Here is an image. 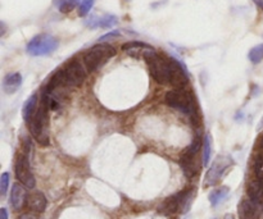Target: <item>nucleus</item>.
Wrapping results in <instances>:
<instances>
[{
    "label": "nucleus",
    "instance_id": "26",
    "mask_svg": "<svg viewBox=\"0 0 263 219\" xmlns=\"http://www.w3.org/2000/svg\"><path fill=\"white\" fill-rule=\"evenodd\" d=\"M118 36H120V31H112V32L107 33V35L102 36V37H100L99 40H100V41H107V40H109V38H116V37H118Z\"/></svg>",
    "mask_w": 263,
    "mask_h": 219
},
{
    "label": "nucleus",
    "instance_id": "24",
    "mask_svg": "<svg viewBox=\"0 0 263 219\" xmlns=\"http://www.w3.org/2000/svg\"><path fill=\"white\" fill-rule=\"evenodd\" d=\"M9 181H10V177L8 172H4L0 177V194L4 196L8 191V187H9Z\"/></svg>",
    "mask_w": 263,
    "mask_h": 219
},
{
    "label": "nucleus",
    "instance_id": "3",
    "mask_svg": "<svg viewBox=\"0 0 263 219\" xmlns=\"http://www.w3.org/2000/svg\"><path fill=\"white\" fill-rule=\"evenodd\" d=\"M193 197H194V189L182 190V191L167 197L158 207L159 214L166 215V217H171V215L177 214V213L184 214L189 210Z\"/></svg>",
    "mask_w": 263,
    "mask_h": 219
},
{
    "label": "nucleus",
    "instance_id": "18",
    "mask_svg": "<svg viewBox=\"0 0 263 219\" xmlns=\"http://www.w3.org/2000/svg\"><path fill=\"white\" fill-rule=\"evenodd\" d=\"M249 199L261 202L263 200V180H254L248 185Z\"/></svg>",
    "mask_w": 263,
    "mask_h": 219
},
{
    "label": "nucleus",
    "instance_id": "20",
    "mask_svg": "<svg viewBox=\"0 0 263 219\" xmlns=\"http://www.w3.org/2000/svg\"><path fill=\"white\" fill-rule=\"evenodd\" d=\"M54 5L58 8V10L61 13H69L71 10H73L77 7L79 3H81V0H53Z\"/></svg>",
    "mask_w": 263,
    "mask_h": 219
},
{
    "label": "nucleus",
    "instance_id": "9",
    "mask_svg": "<svg viewBox=\"0 0 263 219\" xmlns=\"http://www.w3.org/2000/svg\"><path fill=\"white\" fill-rule=\"evenodd\" d=\"M234 166V161L230 155H220L216 158L211 168L205 173L204 186H216L222 180L226 172Z\"/></svg>",
    "mask_w": 263,
    "mask_h": 219
},
{
    "label": "nucleus",
    "instance_id": "6",
    "mask_svg": "<svg viewBox=\"0 0 263 219\" xmlns=\"http://www.w3.org/2000/svg\"><path fill=\"white\" fill-rule=\"evenodd\" d=\"M116 55V49L109 44H98L85 51L84 66L87 72H95Z\"/></svg>",
    "mask_w": 263,
    "mask_h": 219
},
{
    "label": "nucleus",
    "instance_id": "8",
    "mask_svg": "<svg viewBox=\"0 0 263 219\" xmlns=\"http://www.w3.org/2000/svg\"><path fill=\"white\" fill-rule=\"evenodd\" d=\"M59 41L49 33L36 35L27 44V53L32 56H44L54 53L58 49Z\"/></svg>",
    "mask_w": 263,
    "mask_h": 219
},
{
    "label": "nucleus",
    "instance_id": "7",
    "mask_svg": "<svg viewBox=\"0 0 263 219\" xmlns=\"http://www.w3.org/2000/svg\"><path fill=\"white\" fill-rule=\"evenodd\" d=\"M203 145V140L200 136L198 135L197 137L193 140L190 146H187L186 150L182 151L181 156H180V167H181L182 172H184L185 177L189 180L194 178L198 173H199V166H198V153L200 151V148Z\"/></svg>",
    "mask_w": 263,
    "mask_h": 219
},
{
    "label": "nucleus",
    "instance_id": "1",
    "mask_svg": "<svg viewBox=\"0 0 263 219\" xmlns=\"http://www.w3.org/2000/svg\"><path fill=\"white\" fill-rule=\"evenodd\" d=\"M85 78H86L85 66H82L81 62L73 59L51 76L50 81L44 90L46 92H54L71 87H79L84 84Z\"/></svg>",
    "mask_w": 263,
    "mask_h": 219
},
{
    "label": "nucleus",
    "instance_id": "5",
    "mask_svg": "<svg viewBox=\"0 0 263 219\" xmlns=\"http://www.w3.org/2000/svg\"><path fill=\"white\" fill-rule=\"evenodd\" d=\"M49 108L44 103H40L37 112L30 121V132L32 137L37 141V144L43 146H48L50 143L49 137Z\"/></svg>",
    "mask_w": 263,
    "mask_h": 219
},
{
    "label": "nucleus",
    "instance_id": "17",
    "mask_svg": "<svg viewBox=\"0 0 263 219\" xmlns=\"http://www.w3.org/2000/svg\"><path fill=\"white\" fill-rule=\"evenodd\" d=\"M36 112H37V94H33L32 96L28 97L27 102L23 105V120H25L26 122H30Z\"/></svg>",
    "mask_w": 263,
    "mask_h": 219
},
{
    "label": "nucleus",
    "instance_id": "29",
    "mask_svg": "<svg viewBox=\"0 0 263 219\" xmlns=\"http://www.w3.org/2000/svg\"><path fill=\"white\" fill-rule=\"evenodd\" d=\"M253 2L257 7H259L263 10V0H253Z\"/></svg>",
    "mask_w": 263,
    "mask_h": 219
},
{
    "label": "nucleus",
    "instance_id": "15",
    "mask_svg": "<svg viewBox=\"0 0 263 219\" xmlns=\"http://www.w3.org/2000/svg\"><path fill=\"white\" fill-rule=\"evenodd\" d=\"M117 22L118 18L116 15L107 14L100 18H91V19L86 21V25L91 28H110L115 25H117Z\"/></svg>",
    "mask_w": 263,
    "mask_h": 219
},
{
    "label": "nucleus",
    "instance_id": "23",
    "mask_svg": "<svg viewBox=\"0 0 263 219\" xmlns=\"http://www.w3.org/2000/svg\"><path fill=\"white\" fill-rule=\"evenodd\" d=\"M92 5H94V0H81L79 7V14L81 15V17H85V15L90 12Z\"/></svg>",
    "mask_w": 263,
    "mask_h": 219
},
{
    "label": "nucleus",
    "instance_id": "27",
    "mask_svg": "<svg viewBox=\"0 0 263 219\" xmlns=\"http://www.w3.org/2000/svg\"><path fill=\"white\" fill-rule=\"evenodd\" d=\"M0 219H8V213H7V210L4 209V208L0 210Z\"/></svg>",
    "mask_w": 263,
    "mask_h": 219
},
{
    "label": "nucleus",
    "instance_id": "28",
    "mask_svg": "<svg viewBox=\"0 0 263 219\" xmlns=\"http://www.w3.org/2000/svg\"><path fill=\"white\" fill-rule=\"evenodd\" d=\"M18 219H37V218H36L35 215H32V214H23V215H21V217Z\"/></svg>",
    "mask_w": 263,
    "mask_h": 219
},
{
    "label": "nucleus",
    "instance_id": "12",
    "mask_svg": "<svg viewBox=\"0 0 263 219\" xmlns=\"http://www.w3.org/2000/svg\"><path fill=\"white\" fill-rule=\"evenodd\" d=\"M27 192L26 189L20 184H14L12 187V191H10V204H12L13 209L14 210H21L25 204L27 203Z\"/></svg>",
    "mask_w": 263,
    "mask_h": 219
},
{
    "label": "nucleus",
    "instance_id": "21",
    "mask_svg": "<svg viewBox=\"0 0 263 219\" xmlns=\"http://www.w3.org/2000/svg\"><path fill=\"white\" fill-rule=\"evenodd\" d=\"M211 154H212V141H211L210 135H205L204 140H203V156H202V161L204 166H208V163H210Z\"/></svg>",
    "mask_w": 263,
    "mask_h": 219
},
{
    "label": "nucleus",
    "instance_id": "30",
    "mask_svg": "<svg viewBox=\"0 0 263 219\" xmlns=\"http://www.w3.org/2000/svg\"><path fill=\"white\" fill-rule=\"evenodd\" d=\"M225 219H235V217H234L233 214H228V215H226V217H225Z\"/></svg>",
    "mask_w": 263,
    "mask_h": 219
},
{
    "label": "nucleus",
    "instance_id": "16",
    "mask_svg": "<svg viewBox=\"0 0 263 219\" xmlns=\"http://www.w3.org/2000/svg\"><path fill=\"white\" fill-rule=\"evenodd\" d=\"M149 49L153 48H152L151 45H148V44L140 43V41H131V43L123 44L122 45V50H125L126 53H128L133 56H138L139 53H140L141 55H144V53H145L146 50H149Z\"/></svg>",
    "mask_w": 263,
    "mask_h": 219
},
{
    "label": "nucleus",
    "instance_id": "10",
    "mask_svg": "<svg viewBox=\"0 0 263 219\" xmlns=\"http://www.w3.org/2000/svg\"><path fill=\"white\" fill-rule=\"evenodd\" d=\"M28 150H30V145L27 143L26 149L20 154V156L17 159V163H15V176H17L18 181H21V184L25 185L28 189H32V187H35L36 181L32 172H31Z\"/></svg>",
    "mask_w": 263,
    "mask_h": 219
},
{
    "label": "nucleus",
    "instance_id": "14",
    "mask_svg": "<svg viewBox=\"0 0 263 219\" xmlns=\"http://www.w3.org/2000/svg\"><path fill=\"white\" fill-rule=\"evenodd\" d=\"M21 85H22V76L18 72L7 74L3 79V90L7 94H14L20 89Z\"/></svg>",
    "mask_w": 263,
    "mask_h": 219
},
{
    "label": "nucleus",
    "instance_id": "4",
    "mask_svg": "<svg viewBox=\"0 0 263 219\" xmlns=\"http://www.w3.org/2000/svg\"><path fill=\"white\" fill-rule=\"evenodd\" d=\"M166 103L174 109L180 110L187 117H194L197 114V102L190 90L175 89L167 92Z\"/></svg>",
    "mask_w": 263,
    "mask_h": 219
},
{
    "label": "nucleus",
    "instance_id": "31",
    "mask_svg": "<svg viewBox=\"0 0 263 219\" xmlns=\"http://www.w3.org/2000/svg\"><path fill=\"white\" fill-rule=\"evenodd\" d=\"M261 149H262V153H263V137H262V140H261Z\"/></svg>",
    "mask_w": 263,
    "mask_h": 219
},
{
    "label": "nucleus",
    "instance_id": "11",
    "mask_svg": "<svg viewBox=\"0 0 263 219\" xmlns=\"http://www.w3.org/2000/svg\"><path fill=\"white\" fill-rule=\"evenodd\" d=\"M263 212V204L252 199L241 200L238 207V214L240 219H259Z\"/></svg>",
    "mask_w": 263,
    "mask_h": 219
},
{
    "label": "nucleus",
    "instance_id": "25",
    "mask_svg": "<svg viewBox=\"0 0 263 219\" xmlns=\"http://www.w3.org/2000/svg\"><path fill=\"white\" fill-rule=\"evenodd\" d=\"M254 174L258 180H263V156H258L254 162Z\"/></svg>",
    "mask_w": 263,
    "mask_h": 219
},
{
    "label": "nucleus",
    "instance_id": "32",
    "mask_svg": "<svg viewBox=\"0 0 263 219\" xmlns=\"http://www.w3.org/2000/svg\"><path fill=\"white\" fill-rule=\"evenodd\" d=\"M263 126V118H262V121H261V126H259V127H262Z\"/></svg>",
    "mask_w": 263,
    "mask_h": 219
},
{
    "label": "nucleus",
    "instance_id": "19",
    "mask_svg": "<svg viewBox=\"0 0 263 219\" xmlns=\"http://www.w3.org/2000/svg\"><path fill=\"white\" fill-rule=\"evenodd\" d=\"M229 187H220V189H216L215 191H212L210 194V202L212 204V207H217L220 205L223 200L228 197L229 195Z\"/></svg>",
    "mask_w": 263,
    "mask_h": 219
},
{
    "label": "nucleus",
    "instance_id": "2",
    "mask_svg": "<svg viewBox=\"0 0 263 219\" xmlns=\"http://www.w3.org/2000/svg\"><path fill=\"white\" fill-rule=\"evenodd\" d=\"M143 58L146 61L148 64L151 76L156 79L158 84L166 85L171 84L172 76V58L161 55L156 53L154 49H149L144 53Z\"/></svg>",
    "mask_w": 263,
    "mask_h": 219
},
{
    "label": "nucleus",
    "instance_id": "13",
    "mask_svg": "<svg viewBox=\"0 0 263 219\" xmlns=\"http://www.w3.org/2000/svg\"><path fill=\"white\" fill-rule=\"evenodd\" d=\"M46 197L43 192H33V194L28 195L27 197V205L28 209L33 213H43L46 209Z\"/></svg>",
    "mask_w": 263,
    "mask_h": 219
},
{
    "label": "nucleus",
    "instance_id": "22",
    "mask_svg": "<svg viewBox=\"0 0 263 219\" xmlns=\"http://www.w3.org/2000/svg\"><path fill=\"white\" fill-rule=\"evenodd\" d=\"M249 61L253 64H258L259 62L263 61V44H259V45L254 46L253 49H251L248 54Z\"/></svg>",
    "mask_w": 263,
    "mask_h": 219
}]
</instances>
